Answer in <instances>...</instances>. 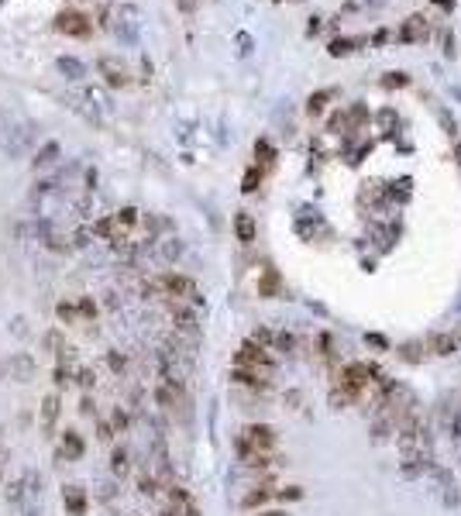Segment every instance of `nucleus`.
<instances>
[{
    "instance_id": "f257e3e1",
    "label": "nucleus",
    "mask_w": 461,
    "mask_h": 516,
    "mask_svg": "<svg viewBox=\"0 0 461 516\" xmlns=\"http://www.w3.org/2000/svg\"><path fill=\"white\" fill-rule=\"evenodd\" d=\"M375 382V368L372 365H361V361H351L337 372L334 379V392H331V403L334 406H344V403H355L365 389Z\"/></svg>"
},
{
    "instance_id": "f03ea898",
    "label": "nucleus",
    "mask_w": 461,
    "mask_h": 516,
    "mask_svg": "<svg viewBox=\"0 0 461 516\" xmlns=\"http://www.w3.org/2000/svg\"><path fill=\"white\" fill-rule=\"evenodd\" d=\"M276 440H279L276 427H269V423H248L238 434V455L245 458V455H255V451H272Z\"/></svg>"
},
{
    "instance_id": "7ed1b4c3",
    "label": "nucleus",
    "mask_w": 461,
    "mask_h": 516,
    "mask_svg": "<svg viewBox=\"0 0 461 516\" xmlns=\"http://www.w3.org/2000/svg\"><path fill=\"white\" fill-rule=\"evenodd\" d=\"M158 289H162V296H173V300L204 303V296L197 293V283H193L189 276H180V272H162V276H158Z\"/></svg>"
},
{
    "instance_id": "20e7f679",
    "label": "nucleus",
    "mask_w": 461,
    "mask_h": 516,
    "mask_svg": "<svg viewBox=\"0 0 461 516\" xmlns=\"http://www.w3.org/2000/svg\"><path fill=\"white\" fill-rule=\"evenodd\" d=\"M234 365L238 368H265V372H272V355L255 341H245L238 348V355H234Z\"/></svg>"
},
{
    "instance_id": "39448f33",
    "label": "nucleus",
    "mask_w": 461,
    "mask_h": 516,
    "mask_svg": "<svg viewBox=\"0 0 461 516\" xmlns=\"http://www.w3.org/2000/svg\"><path fill=\"white\" fill-rule=\"evenodd\" d=\"M461 344V334L458 331H437V334L427 337V348H431V355L437 358H448V355H455Z\"/></svg>"
},
{
    "instance_id": "423d86ee",
    "label": "nucleus",
    "mask_w": 461,
    "mask_h": 516,
    "mask_svg": "<svg viewBox=\"0 0 461 516\" xmlns=\"http://www.w3.org/2000/svg\"><path fill=\"white\" fill-rule=\"evenodd\" d=\"M230 379H234L238 386H248V389H269L272 386V379H269L265 368H238V365H234Z\"/></svg>"
},
{
    "instance_id": "0eeeda50",
    "label": "nucleus",
    "mask_w": 461,
    "mask_h": 516,
    "mask_svg": "<svg viewBox=\"0 0 461 516\" xmlns=\"http://www.w3.org/2000/svg\"><path fill=\"white\" fill-rule=\"evenodd\" d=\"M55 28L62 31V35H76V38H86L90 35V21L76 14V11H66V14H59L55 18Z\"/></svg>"
},
{
    "instance_id": "6e6552de",
    "label": "nucleus",
    "mask_w": 461,
    "mask_h": 516,
    "mask_svg": "<svg viewBox=\"0 0 461 516\" xmlns=\"http://www.w3.org/2000/svg\"><path fill=\"white\" fill-rule=\"evenodd\" d=\"M11 379H18V382H31L35 379V372H38V361L31 358L28 351H21V355H11Z\"/></svg>"
},
{
    "instance_id": "1a4fd4ad",
    "label": "nucleus",
    "mask_w": 461,
    "mask_h": 516,
    "mask_svg": "<svg viewBox=\"0 0 461 516\" xmlns=\"http://www.w3.org/2000/svg\"><path fill=\"white\" fill-rule=\"evenodd\" d=\"M59 410H62L59 392H49V396L42 399V406H38V420H42V430H45V434L55 430V423H59Z\"/></svg>"
},
{
    "instance_id": "9d476101",
    "label": "nucleus",
    "mask_w": 461,
    "mask_h": 516,
    "mask_svg": "<svg viewBox=\"0 0 461 516\" xmlns=\"http://www.w3.org/2000/svg\"><path fill=\"white\" fill-rule=\"evenodd\" d=\"M100 73L110 86H128V66L117 59H100Z\"/></svg>"
},
{
    "instance_id": "9b49d317",
    "label": "nucleus",
    "mask_w": 461,
    "mask_h": 516,
    "mask_svg": "<svg viewBox=\"0 0 461 516\" xmlns=\"http://www.w3.org/2000/svg\"><path fill=\"white\" fill-rule=\"evenodd\" d=\"M66 462H79L83 455H86V444H83V438H79L76 430H66L62 434V451H59Z\"/></svg>"
},
{
    "instance_id": "f8f14e48",
    "label": "nucleus",
    "mask_w": 461,
    "mask_h": 516,
    "mask_svg": "<svg viewBox=\"0 0 461 516\" xmlns=\"http://www.w3.org/2000/svg\"><path fill=\"white\" fill-rule=\"evenodd\" d=\"M62 503H66V510L73 516L86 513V492H83V486H66L62 489Z\"/></svg>"
},
{
    "instance_id": "ddd939ff",
    "label": "nucleus",
    "mask_w": 461,
    "mask_h": 516,
    "mask_svg": "<svg viewBox=\"0 0 461 516\" xmlns=\"http://www.w3.org/2000/svg\"><path fill=\"white\" fill-rule=\"evenodd\" d=\"M182 399V389L180 386H169V382H162V386L155 389V403L162 406V410H176Z\"/></svg>"
},
{
    "instance_id": "4468645a",
    "label": "nucleus",
    "mask_w": 461,
    "mask_h": 516,
    "mask_svg": "<svg viewBox=\"0 0 461 516\" xmlns=\"http://www.w3.org/2000/svg\"><path fill=\"white\" fill-rule=\"evenodd\" d=\"M234 234H238L241 245H252L255 241V221H252V213H238L234 217Z\"/></svg>"
},
{
    "instance_id": "2eb2a0df",
    "label": "nucleus",
    "mask_w": 461,
    "mask_h": 516,
    "mask_svg": "<svg viewBox=\"0 0 461 516\" xmlns=\"http://www.w3.org/2000/svg\"><path fill=\"white\" fill-rule=\"evenodd\" d=\"M128 468H131V455H128V447L121 444V447L110 451V471L121 479V475H128Z\"/></svg>"
},
{
    "instance_id": "dca6fc26",
    "label": "nucleus",
    "mask_w": 461,
    "mask_h": 516,
    "mask_svg": "<svg viewBox=\"0 0 461 516\" xmlns=\"http://www.w3.org/2000/svg\"><path fill=\"white\" fill-rule=\"evenodd\" d=\"M173 320H176V327L180 331H197V313L193 310L180 307V303H173Z\"/></svg>"
},
{
    "instance_id": "f3484780",
    "label": "nucleus",
    "mask_w": 461,
    "mask_h": 516,
    "mask_svg": "<svg viewBox=\"0 0 461 516\" xmlns=\"http://www.w3.org/2000/svg\"><path fill=\"white\" fill-rule=\"evenodd\" d=\"M272 496H279V492H272L269 486H262V489H255V492H248V496H245V506H248V510H255V506H262V503H269Z\"/></svg>"
},
{
    "instance_id": "a211bd4d",
    "label": "nucleus",
    "mask_w": 461,
    "mask_h": 516,
    "mask_svg": "<svg viewBox=\"0 0 461 516\" xmlns=\"http://www.w3.org/2000/svg\"><path fill=\"white\" fill-rule=\"evenodd\" d=\"M55 317H59L62 324H79V307H76V303H66V300H62V303L55 307Z\"/></svg>"
},
{
    "instance_id": "6ab92c4d",
    "label": "nucleus",
    "mask_w": 461,
    "mask_h": 516,
    "mask_svg": "<svg viewBox=\"0 0 461 516\" xmlns=\"http://www.w3.org/2000/svg\"><path fill=\"white\" fill-rule=\"evenodd\" d=\"M258 293H262V296H276V293H279V276H276L272 269L262 276V283H258Z\"/></svg>"
},
{
    "instance_id": "aec40b11",
    "label": "nucleus",
    "mask_w": 461,
    "mask_h": 516,
    "mask_svg": "<svg viewBox=\"0 0 461 516\" xmlns=\"http://www.w3.org/2000/svg\"><path fill=\"white\" fill-rule=\"evenodd\" d=\"M45 348L55 351V355H62V351H66V337H62V331H49V334H45Z\"/></svg>"
},
{
    "instance_id": "412c9836",
    "label": "nucleus",
    "mask_w": 461,
    "mask_h": 516,
    "mask_svg": "<svg viewBox=\"0 0 461 516\" xmlns=\"http://www.w3.org/2000/svg\"><path fill=\"white\" fill-rule=\"evenodd\" d=\"M76 307H79V320H93V317H97V303H93L90 296H83Z\"/></svg>"
},
{
    "instance_id": "4be33fe9",
    "label": "nucleus",
    "mask_w": 461,
    "mask_h": 516,
    "mask_svg": "<svg viewBox=\"0 0 461 516\" xmlns=\"http://www.w3.org/2000/svg\"><path fill=\"white\" fill-rule=\"evenodd\" d=\"M107 365H110V372H117V375H121V372L128 368V358H124L121 351H107Z\"/></svg>"
},
{
    "instance_id": "5701e85b",
    "label": "nucleus",
    "mask_w": 461,
    "mask_h": 516,
    "mask_svg": "<svg viewBox=\"0 0 461 516\" xmlns=\"http://www.w3.org/2000/svg\"><path fill=\"white\" fill-rule=\"evenodd\" d=\"M76 382L86 389V392H90V389L97 386V372H93V368H79V372H76Z\"/></svg>"
},
{
    "instance_id": "b1692460",
    "label": "nucleus",
    "mask_w": 461,
    "mask_h": 516,
    "mask_svg": "<svg viewBox=\"0 0 461 516\" xmlns=\"http://www.w3.org/2000/svg\"><path fill=\"white\" fill-rule=\"evenodd\" d=\"M258 182H262V169H248V172H245V186H241V189H245V193H255L258 189Z\"/></svg>"
},
{
    "instance_id": "393cba45",
    "label": "nucleus",
    "mask_w": 461,
    "mask_h": 516,
    "mask_svg": "<svg viewBox=\"0 0 461 516\" xmlns=\"http://www.w3.org/2000/svg\"><path fill=\"white\" fill-rule=\"evenodd\" d=\"M52 379H55V386H69V379H73V372H69V368H66V365L59 361V365H55V372H52Z\"/></svg>"
},
{
    "instance_id": "a878e982",
    "label": "nucleus",
    "mask_w": 461,
    "mask_h": 516,
    "mask_svg": "<svg viewBox=\"0 0 461 516\" xmlns=\"http://www.w3.org/2000/svg\"><path fill=\"white\" fill-rule=\"evenodd\" d=\"M138 492H141V496H155V492H158V482H155L152 475H141V479H138Z\"/></svg>"
},
{
    "instance_id": "bb28decb",
    "label": "nucleus",
    "mask_w": 461,
    "mask_h": 516,
    "mask_svg": "<svg viewBox=\"0 0 461 516\" xmlns=\"http://www.w3.org/2000/svg\"><path fill=\"white\" fill-rule=\"evenodd\" d=\"M276 348L279 351H293L296 348V337L289 334V331H282V334H276Z\"/></svg>"
},
{
    "instance_id": "cd10ccee",
    "label": "nucleus",
    "mask_w": 461,
    "mask_h": 516,
    "mask_svg": "<svg viewBox=\"0 0 461 516\" xmlns=\"http://www.w3.org/2000/svg\"><path fill=\"white\" fill-rule=\"evenodd\" d=\"M21 496H25V482H14V486H7V499H11V503H21Z\"/></svg>"
},
{
    "instance_id": "c85d7f7f",
    "label": "nucleus",
    "mask_w": 461,
    "mask_h": 516,
    "mask_svg": "<svg viewBox=\"0 0 461 516\" xmlns=\"http://www.w3.org/2000/svg\"><path fill=\"white\" fill-rule=\"evenodd\" d=\"M114 430H128V413L114 410Z\"/></svg>"
},
{
    "instance_id": "c756f323",
    "label": "nucleus",
    "mask_w": 461,
    "mask_h": 516,
    "mask_svg": "<svg viewBox=\"0 0 461 516\" xmlns=\"http://www.w3.org/2000/svg\"><path fill=\"white\" fill-rule=\"evenodd\" d=\"M55 152H59V148H55V145H45V152L38 155V158H35V162H38V165H49V162H52V155H55Z\"/></svg>"
},
{
    "instance_id": "7c9ffc66",
    "label": "nucleus",
    "mask_w": 461,
    "mask_h": 516,
    "mask_svg": "<svg viewBox=\"0 0 461 516\" xmlns=\"http://www.w3.org/2000/svg\"><path fill=\"white\" fill-rule=\"evenodd\" d=\"M300 496H303V489H300V486H289V489L279 492V499H300Z\"/></svg>"
},
{
    "instance_id": "2f4dec72",
    "label": "nucleus",
    "mask_w": 461,
    "mask_h": 516,
    "mask_svg": "<svg viewBox=\"0 0 461 516\" xmlns=\"http://www.w3.org/2000/svg\"><path fill=\"white\" fill-rule=\"evenodd\" d=\"M79 413H83V416H93V399H90V396L79 399Z\"/></svg>"
},
{
    "instance_id": "473e14b6",
    "label": "nucleus",
    "mask_w": 461,
    "mask_h": 516,
    "mask_svg": "<svg viewBox=\"0 0 461 516\" xmlns=\"http://www.w3.org/2000/svg\"><path fill=\"white\" fill-rule=\"evenodd\" d=\"M97 430H100V440L114 438V423H103V420H100V427H97Z\"/></svg>"
},
{
    "instance_id": "72a5a7b5",
    "label": "nucleus",
    "mask_w": 461,
    "mask_h": 516,
    "mask_svg": "<svg viewBox=\"0 0 461 516\" xmlns=\"http://www.w3.org/2000/svg\"><path fill=\"white\" fill-rule=\"evenodd\" d=\"M324 100H327V93H317V97L310 100V114H317V110L324 107Z\"/></svg>"
},
{
    "instance_id": "f704fd0d",
    "label": "nucleus",
    "mask_w": 461,
    "mask_h": 516,
    "mask_svg": "<svg viewBox=\"0 0 461 516\" xmlns=\"http://www.w3.org/2000/svg\"><path fill=\"white\" fill-rule=\"evenodd\" d=\"M180 7H182V11H193V7H197V0H180Z\"/></svg>"
},
{
    "instance_id": "c9c22d12",
    "label": "nucleus",
    "mask_w": 461,
    "mask_h": 516,
    "mask_svg": "<svg viewBox=\"0 0 461 516\" xmlns=\"http://www.w3.org/2000/svg\"><path fill=\"white\" fill-rule=\"evenodd\" d=\"M258 516H286L282 510H269V513H258Z\"/></svg>"
},
{
    "instance_id": "e433bc0d",
    "label": "nucleus",
    "mask_w": 461,
    "mask_h": 516,
    "mask_svg": "<svg viewBox=\"0 0 461 516\" xmlns=\"http://www.w3.org/2000/svg\"><path fill=\"white\" fill-rule=\"evenodd\" d=\"M458 162H461V141H458Z\"/></svg>"
},
{
    "instance_id": "4c0bfd02",
    "label": "nucleus",
    "mask_w": 461,
    "mask_h": 516,
    "mask_svg": "<svg viewBox=\"0 0 461 516\" xmlns=\"http://www.w3.org/2000/svg\"><path fill=\"white\" fill-rule=\"evenodd\" d=\"M0 468H4V455H0Z\"/></svg>"
}]
</instances>
